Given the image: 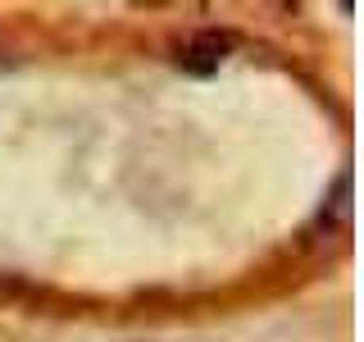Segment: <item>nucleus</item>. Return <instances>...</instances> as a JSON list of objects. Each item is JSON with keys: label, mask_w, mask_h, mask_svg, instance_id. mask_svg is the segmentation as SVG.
I'll return each mask as SVG.
<instances>
[{"label": "nucleus", "mask_w": 364, "mask_h": 342, "mask_svg": "<svg viewBox=\"0 0 364 342\" xmlns=\"http://www.w3.org/2000/svg\"><path fill=\"white\" fill-rule=\"evenodd\" d=\"M223 51H228V37H219V32H200V37L191 41V55H200V60L191 68H196V73H210V68L223 60Z\"/></svg>", "instance_id": "nucleus-1"}]
</instances>
